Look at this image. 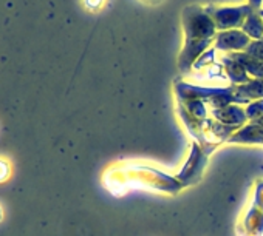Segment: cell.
Wrapping results in <instances>:
<instances>
[{"instance_id":"1","label":"cell","mask_w":263,"mask_h":236,"mask_svg":"<svg viewBox=\"0 0 263 236\" xmlns=\"http://www.w3.org/2000/svg\"><path fill=\"white\" fill-rule=\"evenodd\" d=\"M186 42L187 40H206L212 39L215 33V24L206 10L198 7H189L183 13Z\"/></svg>"},{"instance_id":"2","label":"cell","mask_w":263,"mask_h":236,"mask_svg":"<svg viewBox=\"0 0 263 236\" xmlns=\"http://www.w3.org/2000/svg\"><path fill=\"white\" fill-rule=\"evenodd\" d=\"M255 11L251 5H243V7H228V8H206V13L212 17L215 28L221 31H229V30H238L243 27L246 17Z\"/></svg>"},{"instance_id":"3","label":"cell","mask_w":263,"mask_h":236,"mask_svg":"<svg viewBox=\"0 0 263 236\" xmlns=\"http://www.w3.org/2000/svg\"><path fill=\"white\" fill-rule=\"evenodd\" d=\"M208 153L200 148V145L194 144L191 148V155L187 158V162L178 173V179L181 181L183 185H192L201 179L203 170L208 162Z\"/></svg>"},{"instance_id":"4","label":"cell","mask_w":263,"mask_h":236,"mask_svg":"<svg viewBox=\"0 0 263 236\" xmlns=\"http://www.w3.org/2000/svg\"><path fill=\"white\" fill-rule=\"evenodd\" d=\"M251 44L249 37L241 30H229L221 31L215 37V48L223 51H241L246 50Z\"/></svg>"},{"instance_id":"5","label":"cell","mask_w":263,"mask_h":236,"mask_svg":"<svg viewBox=\"0 0 263 236\" xmlns=\"http://www.w3.org/2000/svg\"><path fill=\"white\" fill-rule=\"evenodd\" d=\"M212 39H206V40H187L181 54H180V60H178V67L181 70V73H187L195 60L208 51V47L211 45Z\"/></svg>"},{"instance_id":"6","label":"cell","mask_w":263,"mask_h":236,"mask_svg":"<svg viewBox=\"0 0 263 236\" xmlns=\"http://www.w3.org/2000/svg\"><path fill=\"white\" fill-rule=\"evenodd\" d=\"M212 116L218 121V124L226 125V127H234V128H241L243 124L248 121L245 110L235 103L226 105L223 108L212 110Z\"/></svg>"},{"instance_id":"7","label":"cell","mask_w":263,"mask_h":236,"mask_svg":"<svg viewBox=\"0 0 263 236\" xmlns=\"http://www.w3.org/2000/svg\"><path fill=\"white\" fill-rule=\"evenodd\" d=\"M231 144H263V127L257 122H249L248 125H243L235 133H232L228 139Z\"/></svg>"},{"instance_id":"8","label":"cell","mask_w":263,"mask_h":236,"mask_svg":"<svg viewBox=\"0 0 263 236\" xmlns=\"http://www.w3.org/2000/svg\"><path fill=\"white\" fill-rule=\"evenodd\" d=\"M221 63H223V67L226 70V74H228L229 80L234 85H241V83H246V82L251 80L249 79V74L245 70V67L240 62H237L235 59H232L231 56L223 57Z\"/></svg>"},{"instance_id":"9","label":"cell","mask_w":263,"mask_h":236,"mask_svg":"<svg viewBox=\"0 0 263 236\" xmlns=\"http://www.w3.org/2000/svg\"><path fill=\"white\" fill-rule=\"evenodd\" d=\"M234 88H235V96L246 99L249 102L263 99V79H251L246 83L234 85Z\"/></svg>"},{"instance_id":"10","label":"cell","mask_w":263,"mask_h":236,"mask_svg":"<svg viewBox=\"0 0 263 236\" xmlns=\"http://www.w3.org/2000/svg\"><path fill=\"white\" fill-rule=\"evenodd\" d=\"M232 59H235L237 62H240L246 73L254 76L255 79H263V60H258V59H254L251 56H248L245 51H238V53H231L229 54Z\"/></svg>"},{"instance_id":"11","label":"cell","mask_w":263,"mask_h":236,"mask_svg":"<svg viewBox=\"0 0 263 236\" xmlns=\"http://www.w3.org/2000/svg\"><path fill=\"white\" fill-rule=\"evenodd\" d=\"M241 31L249 39H254V40H258V39L263 37V19L258 14V11H252L246 17V20H245V24L241 27Z\"/></svg>"},{"instance_id":"12","label":"cell","mask_w":263,"mask_h":236,"mask_svg":"<svg viewBox=\"0 0 263 236\" xmlns=\"http://www.w3.org/2000/svg\"><path fill=\"white\" fill-rule=\"evenodd\" d=\"M246 117L254 122V121H258L260 117H263V99H258V100H252L249 105H246Z\"/></svg>"},{"instance_id":"13","label":"cell","mask_w":263,"mask_h":236,"mask_svg":"<svg viewBox=\"0 0 263 236\" xmlns=\"http://www.w3.org/2000/svg\"><path fill=\"white\" fill-rule=\"evenodd\" d=\"M186 106H187V111L194 117L204 121V117H206V108H204V103L201 100H186Z\"/></svg>"},{"instance_id":"14","label":"cell","mask_w":263,"mask_h":236,"mask_svg":"<svg viewBox=\"0 0 263 236\" xmlns=\"http://www.w3.org/2000/svg\"><path fill=\"white\" fill-rule=\"evenodd\" d=\"M245 53L254 59H258V60H263V37L258 39V40H254L248 45V48L245 50Z\"/></svg>"},{"instance_id":"15","label":"cell","mask_w":263,"mask_h":236,"mask_svg":"<svg viewBox=\"0 0 263 236\" xmlns=\"http://www.w3.org/2000/svg\"><path fill=\"white\" fill-rule=\"evenodd\" d=\"M214 54H215V51H214V50H208L206 53H203V54L195 60L194 68H203L204 65L212 63V62H214Z\"/></svg>"},{"instance_id":"16","label":"cell","mask_w":263,"mask_h":236,"mask_svg":"<svg viewBox=\"0 0 263 236\" xmlns=\"http://www.w3.org/2000/svg\"><path fill=\"white\" fill-rule=\"evenodd\" d=\"M8 175H10V167H8V164L4 162V161H0V182L5 181Z\"/></svg>"},{"instance_id":"17","label":"cell","mask_w":263,"mask_h":236,"mask_svg":"<svg viewBox=\"0 0 263 236\" xmlns=\"http://www.w3.org/2000/svg\"><path fill=\"white\" fill-rule=\"evenodd\" d=\"M261 2H263V0H249V5H251L255 11H258V8H260Z\"/></svg>"},{"instance_id":"18","label":"cell","mask_w":263,"mask_h":236,"mask_svg":"<svg viewBox=\"0 0 263 236\" xmlns=\"http://www.w3.org/2000/svg\"><path fill=\"white\" fill-rule=\"evenodd\" d=\"M258 14L261 16V19H263V10H258Z\"/></svg>"},{"instance_id":"19","label":"cell","mask_w":263,"mask_h":236,"mask_svg":"<svg viewBox=\"0 0 263 236\" xmlns=\"http://www.w3.org/2000/svg\"><path fill=\"white\" fill-rule=\"evenodd\" d=\"M0 216H2V213H0Z\"/></svg>"}]
</instances>
